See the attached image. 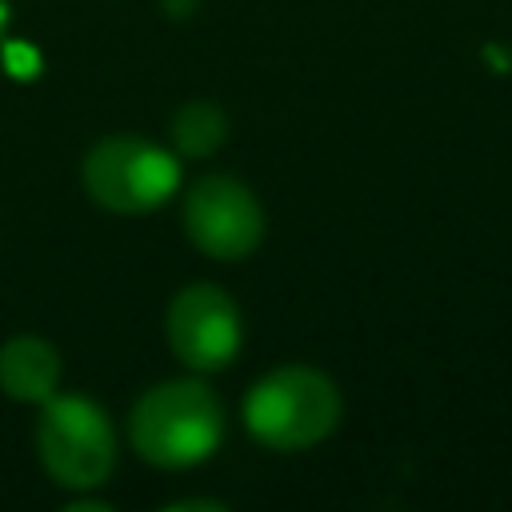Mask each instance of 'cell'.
I'll list each match as a JSON object with an SVG mask.
<instances>
[{"label":"cell","mask_w":512,"mask_h":512,"mask_svg":"<svg viewBox=\"0 0 512 512\" xmlns=\"http://www.w3.org/2000/svg\"><path fill=\"white\" fill-rule=\"evenodd\" d=\"M128 440L152 468L180 472L204 464L224 440V404L196 376L160 380L140 392L128 416Z\"/></svg>","instance_id":"cell-1"},{"label":"cell","mask_w":512,"mask_h":512,"mask_svg":"<svg viewBox=\"0 0 512 512\" xmlns=\"http://www.w3.org/2000/svg\"><path fill=\"white\" fill-rule=\"evenodd\" d=\"M344 416L340 388L312 364H284L260 376L244 396V428L272 452H304L336 432Z\"/></svg>","instance_id":"cell-2"},{"label":"cell","mask_w":512,"mask_h":512,"mask_svg":"<svg viewBox=\"0 0 512 512\" xmlns=\"http://www.w3.org/2000/svg\"><path fill=\"white\" fill-rule=\"evenodd\" d=\"M36 456L64 492H92L116 468V428L108 412L76 392H56L36 416Z\"/></svg>","instance_id":"cell-3"},{"label":"cell","mask_w":512,"mask_h":512,"mask_svg":"<svg viewBox=\"0 0 512 512\" xmlns=\"http://www.w3.org/2000/svg\"><path fill=\"white\" fill-rule=\"evenodd\" d=\"M84 192L116 216H144L172 200L180 188V156L144 136H104L84 152Z\"/></svg>","instance_id":"cell-4"},{"label":"cell","mask_w":512,"mask_h":512,"mask_svg":"<svg viewBox=\"0 0 512 512\" xmlns=\"http://www.w3.org/2000/svg\"><path fill=\"white\" fill-rule=\"evenodd\" d=\"M184 236L192 248H200L208 260H244L260 248L264 240V204L260 196L228 176V172H208L184 188Z\"/></svg>","instance_id":"cell-5"},{"label":"cell","mask_w":512,"mask_h":512,"mask_svg":"<svg viewBox=\"0 0 512 512\" xmlns=\"http://www.w3.org/2000/svg\"><path fill=\"white\" fill-rule=\"evenodd\" d=\"M172 356L192 372H220L244 348V320L220 284H184L164 316Z\"/></svg>","instance_id":"cell-6"},{"label":"cell","mask_w":512,"mask_h":512,"mask_svg":"<svg viewBox=\"0 0 512 512\" xmlns=\"http://www.w3.org/2000/svg\"><path fill=\"white\" fill-rule=\"evenodd\" d=\"M60 376L64 360L52 340L24 332L0 344V392L16 404H44L60 392Z\"/></svg>","instance_id":"cell-7"},{"label":"cell","mask_w":512,"mask_h":512,"mask_svg":"<svg viewBox=\"0 0 512 512\" xmlns=\"http://www.w3.org/2000/svg\"><path fill=\"white\" fill-rule=\"evenodd\" d=\"M228 140V116L212 100H188L172 116V148L184 160H204Z\"/></svg>","instance_id":"cell-8"},{"label":"cell","mask_w":512,"mask_h":512,"mask_svg":"<svg viewBox=\"0 0 512 512\" xmlns=\"http://www.w3.org/2000/svg\"><path fill=\"white\" fill-rule=\"evenodd\" d=\"M168 508H220L216 500H176V504H168Z\"/></svg>","instance_id":"cell-9"}]
</instances>
